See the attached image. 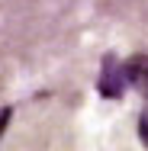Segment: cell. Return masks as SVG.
<instances>
[{
  "label": "cell",
  "mask_w": 148,
  "mask_h": 151,
  "mask_svg": "<svg viewBox=\"0 0 148 151\" xmlns=\"http://www.w3.org/2000/svg\"><path fill=\"white\" fill-rule=\"evenodd\" d=\"M126 71H122V61L116 58V52H106L100 61V77H97V93L103 100H122L126 96Z\"/></svg>",
  "instance_id": "obj_1"
},
{
  "label": "cell",
  "mask_w": 148,
  "mask_h": 151,
  "mask_svg": "<svg viewBox=\"0 0 148 151\" xmlns=\"http://www.w3.org/2000/svg\"><path fill=\"white\" fill-rule=\"evenodd\" d=\"M135 129H139V142L148 148V106H142V113H139V122H135Z\"/></svg>",
  "instance_id": "obj_3"
},
{
  "label": "cell",
  "mask_w": 148,
  "mask_h": 151,
  "mask_svg": "<svg viewBox=\"0 0 148 151\" xmlns=\"http://www.w3.org/2000/svg\"><path fill=\"white\" fill-rule=\"evenodd\" d=\"M10 119H13V106H0V138H3V132H6Z\"/></svg>",
  "instance_id": "obj_4"
},
{
  "label": "cell",
  "mask_w": 148,
  "mask_h": 151,
  "mask_svg": "<svg viewBox=\"0 0 148 151\" xmlns=\"http://www.w3.org/2000/svg\"><path fill=\"white\" fill-rule=\"evenodd\" d=\"M122 71H126V87L139 90L148 100V52H139L129 61H122Z\"/></svg>",
  "instance_id": "obj_2"
}]
</instances>
